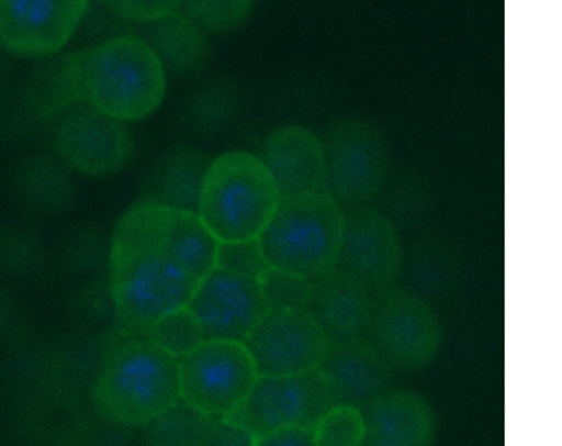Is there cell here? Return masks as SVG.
<instances>
[{"label": "cell", "mask_w": 562, "mask_h": 446, "mask_svg": "<svg viewBox=\"0 0 562 446\" xmlns=\"http://www.w3.org/2000/svg\"><path fill=\"white\" fill-rule=\"evenodd\" d=\"M198 280L157 239L140 201L121 216L112 238L110 290L119 324L146 335L165 314L190 305Z\"/></svg>", "instance_id": "cell-1"}, {"label": "cell", "mask_w": 562, "mask_h": 446, "mask_svg": "<svg viewBox=\"0 0 562 446\" xmlns=\"http://www.w3.org/2000/svg\"><path fill=\"white\" fill-rule=\"evenodd\" d=\"M92 401L112 424L148 427L182 402L180 360L148 335H131L108 353Z\"/></svg>", "instance_id": "cell-2"}, {"label": "cell", "mask_w": 562, "mask_h": 446, "mask_svg": "<svg viewBox=\"0 0 562 446\" xmlns=\"http://www.w3.org/2000/svg\"><path fill=\"white\" fill-rule=\"evenodd\" d=\"M345 213L329 190L281 198L260 252L268 267L316 280L339 268Z\"/></svg>", "instance_id": "cell-3"}, {"label": "cell", "mask_w": 562, "mask_h": 446, "mask_svg": "<svg viewBox=\"0 0 562 446\" xmlns=\"http://www.w3.org/2000/svg\"><path fill=\"white\" fill-rule=\"evenodd\" d=\"M280 201V188L262 157L228 152L211 161L198 213L221 244L257 242Z\"/></svg>", "instance_id": "cell-4"}, {"label": "cell", "mask_w": 562, "mask_h": 446, "mask_svg": "<svg viewBox=\"0 0 562 446\" xmlns=\"http://www.w3.org/2000/svg\"><path fill=\"white\" fill-rule=\"evenodd\" d=\"M165 90L167 67L146 38L119 35L85 53L87 102L113 120H146Z\"/></svg>", "instance_id": "cell-5"}, {"label": "cell", "mask_w": 562, "mask_h": 446, "mask_svg": "<svg viewBox=\"0 0 562 446\" xmlns=\"http://www.w3.org/2000/svg\"><path fill=\"white\" fill-rule=\"evenodd\" d=\"M259 376V366L245 342L207 337L180 358L182 401L207 416H232Z\"/></svg>", "instance_id": "cell-6"}, {"label": "cell", "mask_w": 562, "mask_h": 446, "mask_svg": "<svg viewBox=\"0 0 562 446\" xmlns=\"http://www.w3.org/2000/svg\"><path fill=\"white\" fill-rule=\"evenodd\" d=\"M327 187L337 201L360 208L385 187L389 144L371 121L347 118L329 129Z\"/></svg>", "instance_id": "cell-7"}, {"label": "cell", "mask_w": 562, "mask_h": 446, "mask_svg": "<svg viewBox=\"0 0 562 446\" xmlns=\"http://www.w3.org/2000/svg\"><path fill=\"white\" fill-rule=\"evenodd\" d=\"M373 345L400 370H422L440 353L442 326L422 298L398 288L379 293L370 327Z\"/></svg>", "instance_id": "cell-8"}, {"label": "cell", "mask_w": 562, "mask_h": 446, "mask_svg": "<svg viewBox=\"0 0 562 446\" xmlns=\"http://www.w3.org/2000/svg\"><path fill=\"white\" fill-rule=\"evenodd\" d=\"M331 342L308 309H272L245 343L260 373L303 376L318 372Z\"/></svg>", "instance_id": "cell-9"}, {"label": "cell", "mask_w": 562, "mask_h": 446, "mask_svg": "<svg viewBox=\"0 0 562 446\" xmlns=\"http://www.w3.org/2000/svg\"><path fill=\"white\" fill-rule=\"evenodd\" d=\"M54 149L67 167L85 177H112L128 164L134 142L123 121L81 102L59 118Z\"/></svg>", "instance_id": "cell-10"}, {"label": "cell", "mask_w": 562, "mask_h": 446, "mask_svg": "<svg viewBox=\"0 0 562 446\" xmlns=\"http://www.w3.org/2000/svg\"><path fill=\"white\" fill-rule=\"evenodd\" d=\"M188 306L200 319L207 337L234 342H247L272 311L260 278L224 267L201 278Z\"/></svg>", "instance_id": "cell-11"}, {"label": "cell", "mask_w": 562, "mask_h": 446, "mask_svg": "<svg viewBox=\"0 0 562 446\" xmlns=\"http://www.w3.org/2000/svg\"><path fill=\"white\" fill-rule=\"evenodd\" d=\"M334 404L318 372L303 376L260 373L244 404L228 417L244 425L257 439L281 425H314Z\"/></svg>", "instance_id": "cell-12"}, {"label": "cell", "mask_w": 562, "mask_h": 446, "mask_svg": "<svg viewBox=\"0 0 562 446\" xmlns=\"http://www.w3.org/2000/svg\"><path fill=\"white\" fill-rule=\"evenodd\" d=\"M87 0H2L0 41L22 58H53L89 12Z\"/></svg>", "instance_id": "cell-13"}, {"label": "cell", "mask_w": 562, "mask_h": 446, "mask_svg": "<svg viewBox=\"0 0 562 446\" xmlns=\"http://www.w3.org/2000/svg\"><path fill=\"white\" fill-rule=\"evenodd\" d=\"M404 265L398 231L389 216L371 208H355L345 215V238L339 268L371 293L394 288Z\"/></svg>", "instance_id": "cell-14"}, {"label": "cell", "mask_w": 562, "mask_h": 446, "mask_svg": "<svg viewBox=\"0 0 562 446\" xmlns=\"http://www.w3.org/2000/svg\"><path fill=\"white\" fill-rule=\"evenodd\" d=\"M391 368L378 347L366 339H334L318 373L335 404L368 406L391 383Z\"/></svg>", "instance_id": "cell-15"}, {"label": "cell", "mask_w": 562, "mask_h": 446, "mask_svg": "<svg viewBox=\"0 0 562 446\" xmlns=\"http://www.w3.org/2000/svg\"><path fill=\"white\" fill-rule=\"evenodd\" d=\"M262 159L281 198L322 192L327 188L326 144L308 129L285 125L268 134Z\"/></svg>", "instance_id": "cell-16"}, {"label": "cell", "mask_w": 562, "mask_h": 446, "mask_svg": "<svg viewBox=\"0 0 562 446\" xmlns=\"http://www.w3.org/2000/svg\"><path fill=\"white\" fill-rule=\"evenodd\" d=\"M146 203V201H144ZM149 221L157 239L165 252L184 268L193 280L201 278L218 267L221 242L203 223L198 211L165 208L157 203H146Z\"/></svg>", "instance_id": "cell-17"}, {"label": "cell", "mask_w": 562, "mask_h": 446, "mask_svg": "<svg viewBox=\"0 0 562 446\" xmlns=\"http://www.w3.org/2000/svg\"><path fill=\"white\" fill-rule=\"evenodd\" d=\"M311 311L334 339H362L375 313L371 291L340 268L314 280Z\"/></svg>", "instance_id": "cell-18"}, {"label": "cell", "mask_w": 562, "mask_h": 446, "mask_svg": "<svg viewBox=\"0 0 562 446\" xmlns=\"http://www.w3.org/2000/svg\"><path fill=\"white\" fill-rule=\"evenodd\" d=\"M368 445L423 446L435 439L429 402L409 391H385L368 404Z\"/></svg>", "instance_id": "cell-19"}, {"label": "cell", "mask_w": 562, "mask_h": 446, "mask_svg": "<svg viewBox=\"0 0 562 446\" xmlns=\"http://www.w3.org/2000/svg\"><path fill=\"white\" fill-rule=\"evenodd\" d=\"M211 161L201 149L177 146L169 149L148 175L142 187V201L165 208L198 211L201 190Z\"/></svg>", "instance_id": "cell-20"}, {"label": "cell", "mask_w": 562, "mask_h": 446, "mask_svg": "<svg viewBox=\"0 0 562 446\" xmlns=\"http://www.w3.org/2000/svg\"><path fill=\"white\" fill-rule=\"evenodd\" d=\"M27 100L41 120L87 102L85 53L53 56L33 69L27 82Z\"/></svg>", "instance_id": "cell-21"}, {"label": "cell", "mask_w": 562, "mask_h": 446, "mask_svg": "<svg viewBox=\"0 0 562 446\" xmlns=\"http://www.w3.org/2000/svg\"><path fill=\"white\" fill-rule=\"evenodd\" d=\"M146 41L165 67L177 75L198 74L209 58V43L203 31L178 10L159 22L149 23Z\"/></svg>", "instance_id": "cell-22"}, {"label": "cell", "mask_w": 562, "mask_h": 446, "mask_svg": "<svg viewBox=\"0 0 562 446\" xmlns=\"http://www.w3.org/2000/svg\"><path fill=\"white\" fill-rule=\"evenodd\" d=\"M10 190L20 203L37 213H58L74 198V185L58 165L45 157H30L10 172Z\"/></svg>", "instance_id": "cell-23"}, {"label": "cell", "mask_w": 562, "mask_h": 446, "mask_svg": "<svg viewBox=\"0 0 562 446\" xmlns=\"http://www.w3.org/2000/svg\"><path fill=\"white\" fill-rule=\"evenodd\" d=\"M239 105V92L236 85L224 81H211L198 90L186 104V121L190 127L209 133L221 129L234 120Z\"/></svg>", "instance_id": "cell-24"}, {"label": "cell", "mask_w": 562, "mask_h": 446, "mask_svg": "<svg viewBox=\"0 0 562 446\" xmlns=\"http://www.w3.org/2000/svg\"><path fill=\"white\" fill-rule=\"evenodd\" d=\"M215 416L201 414L184 401L148 425L149 443L159 445H205Z\"/></svg>", "instance_id": "cell-25"}, {"label": "cell", "mask_w": 562, "mask_h": 446, "mask_svg": "<svg viewBox=\"0 0 562 446\" xmlns=\"http://www.w3.org/2000/svg\"><path fill=\"white\" fill-rule=\"evenodd\" d=\"M146 335L178 360L190 355L207 339L205 327L192 313L190 306H182L172 313L165 314L164 319L157 320L156 324L149 327Z\"/></svg>", "instance_id": "cell-26"}, {"label": "cell", "mask_w": 562, "mask_h": 446, "mask_svg": "<svg viewBox=\"0 0 562 446\" xmlns=\"http://www.w3.org/2000/svg\"><path fill=\"white\" fill-rule=\"evenodd\" d=\"M318 446H358L368 439V420L356 404H334L314 424Z\"/></svg>", "instance_id": "cell-27"}, {"label": "cell", "mask_w": 562, "mask_h": 446, "mask_svg": "<svg viewBox=\"0 0 562 446\" xmlns=\"http://www.w3.org/2000/svg\"><path fill=\"white\" fill-rule=\"evenodd\" d=\"M182 14L188 15L201 30L228 33L239 30L252 12L247 0H190L182 2Z\"/></svg>", "instance_id": "cell-28"}, {"label": "cell", "mask_w": 562, "mask_h": 446, "mask_svg": "<svg viewBox=\"0 0 562 446\" xmlns=\"http://www.w3.org/2000/svg\"><path fill=\"white\" fill-rule=\"evenodd\" d=\"M262 286L272 309H308L314 293V280L268 268L262 275Z\"/></svg>", "instance_id": "cell-29"}, {"label": "cell", "mask_w": 562, "mask_h": 446, "mask_svg": "<svg viewBox=\"0 0 562 446\" xmlns=\"http://www.w3.org/2000/svg\"><path fill=\"white\" fill-rule=\"evenodd\" d=\"M218 267L228 268L239 275L255 276V278H262L270 268L265 260V255L260 252L259 239L241 242V244H221Z\"/></svg>", "instance_id": "cell-30"}, {"label": "cell", "mask_w": 562, "mask_h": 446, "mask_svg": "<svg viewBox=\"0 0 562 446\" xmlns=\"http://www.w3.org/2000/svg\"><path fill=\"white\" fill-rule=\"evenodd\" d=\"M105 7L131 22L154 23L177 12L180 2L172 0H110Z\"/></svg>", "instance_id": "cell-31"}, {"label": "cell", "mask_w": 562, "mask_h": 446, "mask_svg": "<svg viewBox=\"0 0 562 446\" xmlns=\"http://www.w3.org/2000/svg\"><path fill=\"white\" fill-rule=\"evenodd\" d=\"M314 425L289 424L262 433L255 439V446H316Z\"/></svg>", "instance_id": "cell-32"}, {"label": "cell", "mask_w": 562, "mask_h": 446, "mask_svg": "<svg viewBox=\"0 0 562 446\" xmlns=\"http://www.w3.org/2000/svg\"><path fill=\"white\" fill-rule=\"evenodd\" d=\"M205 445H255V435L229 417H215Z\"/></svg>", "instance_id": "cell-33"}]
</instances>
